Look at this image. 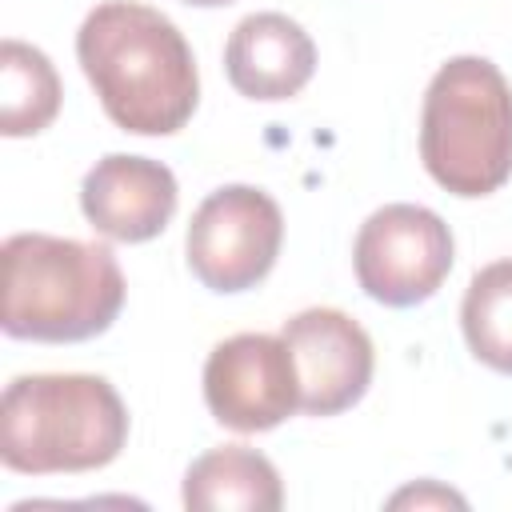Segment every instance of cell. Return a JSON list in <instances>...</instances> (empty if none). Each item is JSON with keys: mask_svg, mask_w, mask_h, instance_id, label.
Segmentation results:
<instances>
[{"mask_svg": "<svg viewBox=\"0 0 512 512\" xmlns=\"http://www.w3.org/2000/svg\"><path fill=\"white\" fill-rule=\"evenodd\" d=\"M352 260L372 300L408 308L428 300L452 272V232L424 204H384L360 224Z\"/></svg>", "mask_w": 512, "mask_h": 512, "instance_id": "obj_6", "label": "cell"}, {"mask_svg": "<svg viewBox=\"0 0 512 512\" xmlns=\"http://www.w3.org/2000/svg\"><path fill=\"white\" fill-rule=\"evenodd\" d=\"M4 332L16 340L76 344L108 332L124 308V272L104 244L16 232L0 248Z\"/></svg>", "mask_w": 512, "mask_h": 512, "instance_id": "obj_2", "label": "cell"}, {"mask_svg": "<svg viewBox=\"0 0 512 512\" xmlns=\"http://www.w3.org/2000/svg\"><path fill=\"white\" fill-rule=\"evenodd\" d=\"M128 408L104 376H16L0 400V460L24 476L88 472L120 456Z\"/></svg>", "mask_w": 512, "mask_h": 512, "instance_id": "obj_3", "label": "cell"}, {"mask_svg": "<svg viewBox=\"0 0 512 512\" xmlns=\"http://www.w3.org/2000/svg\"><path fill=\"white\" fill-rule=\"evenodd\" d=\"M284 240L276 200L252 184L216 188L188 224V268L212 292H244L260 284Z\"/></svg>", "mask_w": 512, "mask_h": 512, "instance_id": "obj_5", "label": "cell"}, {"mask_svg": "<svg viewBox=\"0 0 512 512\" xmlns=\"http://www.w3.org/2000/svg\"><path fill=\"white\" fill-rule=\"evenodd\" d=\"M300 376V408L308 416H336L352 408L372 384V340L340 308H304L284 320Z\"/></svg>", "mask_w": 512, "mask_h": 512, "instance_id": "obj_8", "label": "cell"}, {"mask_svg": "<svg viewBox=\"0 0 512 512\" xmlns=\"http://www.w3.org/2000/svg\"><path fill=\"white\" fill-rule=\"evenodd\" d=\"M420 160L452 196H488L512 176V84L492 60L456 56L432 76Z\"/></svg>", "mask_w": 512, "mask_h": 512, "instance_id": "obj_4", "label": "cell"}, {"mask_svg": "<svg viewBox=\"0 0 512 512\" xmlns=\"http://www.w3.org/2000/svg\"><path fill=\"white\" fill-rule=\"evenodd\" d=\"M208 412L232 432H268L300 408V376L284 336L240 332L220 340L204 364Z\"/></svg>", "mask_w": 512, "mask_h": 512, "instance_id": "obj_7", "label": "cell"}, {"mask_svg": "<svg viewBox=\"0 0 512 512\" xmlns=\"http://www.w3.org/2000/svg\"><path fill=\"white\" fill-rule=\"evenodd\" d=\"M80 208L88 224L108 240H152L176 212V176L160 160L112 152L84 176Z\"/></svg>", "mask_w": 512, "mask_h": 512, "instance_id": "obj_9", "label": "cell"}, {"mask_svg": "<svg viewBox=\"0 0 512 512\" xmlns=\"http://www.w3.org/2000/svg\"><path fill=\"white\" fill-rule=\"evenodd\" d=\"M76 60L112 124L136 136H168L188 124L200 76L184 32L156 8L108 0L76 32Z\"/></svg>", "mask_w": 512, "mask_h": 512, "instance_id": "obj_1", "label": "cell"}, {"mask_svg": "<svg viewBox=\"0 0 512 512\" xmlns=\"http://www.w3.org/2000/svg\"><path fill=\"white\" fill-rule=\"evenodd\" d=\"M280 504V472L256 448L224 444L184 472V508L192 512H276Z\"/></svg>", "mask_w": 512, "mask_h": 512, "instance_id": "obj_11", "label": "cell"}, {"mask_svg": "<svg viewBox=\"0 0 512 512\" xmlns=\"http://www.w3.org/2000/svg\"><path fill=\"white\" fill-rule=\"evenodd\" d=\"M60 112V76L52 60L24 44H0V132L4 136H36Z\"/></svg>", "mask_w": 512, "mask_h": 512, "instance_id": "obj_12", "label": "cell"}, {"mask_svg": "<svg viewBox=\"0 0 512 512\" xmlns=\"http://www.w3.org/2000/svg\"><path fill=\"white\" fill-rule=\"evenodd\" d=\"M460 324L472 356L512 376V260H496L472 276Z\"/></svg>", "mask_w": 512, "mask_h": 512, "instance_id": "obj_13", "label": "cell"}, {"mask_svg": "<svg viewBox=\"0 0 512 512\" xmlns=\"http://www.w3.org/2000/svg\"><path fill=\"white\" fill-rule=\"evenodd\" d=\"M388 504H392V508H404V504H416V508H428V504H456V508H464V496H456V492H448V488H440V484H420V488L396 492Z\"/></svg>", "mask_w": 512, "mask_h": 512, "instance_id": "obj_14", "label": "cell"}, {"mask_svg": "<svg viewBox=\"0 0 512 512\" xmlns=\"http://www.w3.org/2000/svg\"><path fill=\"white\" fill-rule=\"evenodd\" d=\"M184 4H192V8H220V4H232V0H184Z\"/></svg>", "mask_w": 512, "mask_h": 512, "instance_id": "obj_15", "label": "cell"}, {"mask_svg": "<svg viewBox=\"0 0 512 512\" xmlns=\"http://www.w3.org/2000/svg\"><path fill=\"white\" fill-rule=\"evenodd\" d=\"M224 72L248 100H288L312 80L316 44L284 12H256L232 28Z\"/></svg>", "mask_w": 512, "mask_h": 512, "instance_id": "obj_10", "label": "cell"}]
</instances>
